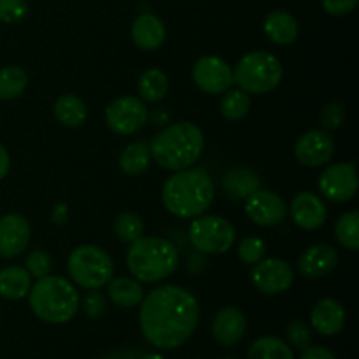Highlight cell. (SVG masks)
I'll return each mask as SVG.
<instances>
[{
	"label": "cell",
	"mask_w": 359,
	"mask_h": 359,
	"mask_svg": "<svg viewBox=\"0 0 359 359\" xmlns=\"http://www.w3.org/2000/svg\"><path fill=\"white\" fill-rule=\"evenodd\" d=\"M126 266L139 283H161L177 270L179 251L163 237H140L130 244Z\"/></svg>",
	"instance_id": "cell-5"
},
{
	"label": "cell",
	"mask_w": 359,
	"mask_h": 359,
	"mask_svg": "<svg viewBox=\"0 0 359 359\" xmlns=\"http://www.w3.org/2000/svg\"><path fill=\"white\" fill-rule=\"evenodd\" d=\"M107 297L114 305L121 309H132L140 305L144 290L140 283L132 277H116L107 283Z\"/></svg>",
	"instance_id": "cell-23"
},
{
	"label": "cell",
	"mask_w": 359,
	"mask_h": 359,
	"mask_svg": "<svg viewBox=\"0 0 359 359\" xmlns=\"http://www.w3.org/2000/svg\"><path fill=\"white\" fill-rule=\"evenodd\" d=\"M290 214L298 228L314 231L325 224L326 217H328V209L321 196L312 191H300L291 200Z\"/></svg>",
	"instance_id": "cell-16"
},
{
	"label": "cell",
	"mask_w": 359,
	"mask_h": 359,
	"mask_svg": "<svg viewBox=\"0 0 359 359\" xmlns=\"http://www.w3.org/2000/svg\"><path fill=\"white\" fill-rule=\"evenodd\" d=\"M28 14L25 0H0V21L7 25H16L23 21Z\"/></svg>",
	"instance_id": "cell-36"
},
{
	"label": "cell",
	"mask_w": 359,
	"mask_h": 359,
	"mask_svg": "<svg viewBox=\"0 0 359 359\" xmlns=\"http://www.w3.org/2000/svg\"><path fill=\"white\" fill-rule=\"evenodd\" d=\"M137 91L140 95V100L156 104L163 100L168 93V77L160 69H147L142 72L137 83Z\"/></svg>",
	"instance_id": "cell-27"
},
{
	"label": "cell",
	"mask_w": 359,
	"mask_h": 359,
	"mask_svg": "<svg viewBox=\"0 0 359 359\" xmlns=\"http://www.w3.org/2000/svg\"><path fill=\"white\" fill-rule=\"evenodd\" d=\"M335 237L342 248L356 252L359 249V212L349 210L335 223Z\"/></svg>",
	"instance_id": "cell-31"
},
{
	"label": "cell",
	"mask_w": 359,
	"mask_h": 359,
	"mask_svg": "<svg viewBox=\"0 0 359 359\" xmlns=\"http://www.w3.org/2000/svg\"><path fill=\"white\" fill-rule=\"evenodd\" d=\"M311 323L318 333L333 337L346 326V309L335 298H321L312 307Z\"/></svg>",
	"instance_id": "cell-20"
},
{
	"label": "cell",
	"mask_w": 359,
	"mask_h": 359,
	"mask_svg": "<svg viewBox=\"0 0 359 359\" xmlns=\"http://www.w3.org/2000/svg\"><path fill=\"white\" fill-rule=\"evenodd\" d=\"M258 188H262V181L251 168H233L223 177V191L231 200H245Z\"/></svg>",
	"instance_id": "cell-22"
},
{
	"label": "cell",
	"mask_w": 359,
	"mask_h": 359,
	"mask_svg": "<svg viewBox=\"0 0 359 359\" xmlns=\"http://www.w3.org/2000/svg\"><path fill=\"white\" fill-rule=\"evenodd\" d=\"M81 309H83L86 318L100 319L107 312V298L98 290H88L83 302H81Z\"/></svg>",
	"instance_id": "cell-35"
},
{
	"label": "cell",
	"mask_w": 359,
	"mask_h": 359,
	"mask_svg": "<svg viewBox=\"0 0 359 359\" xmlns=\"http://www.w3.org/2000/svg\"><path fill=\"white\" fill-rule=\"evenodd\" d=\"M284 76L283 63L269 51H251L233 69V84L249 95H265L276 90Z\"/></svg>",
	"instance_id": "cell-6"
},
{
	"label": "cell",
	"mask_w": 359,
	"mask_h": 359,
	"mask_svg": "<svg viewBox=\"0 0 359 359\" xmlns=\"http://www.w3.org/2000/svg\"><path fill=\"white\" fill-rule=\"evenodd\" d=\"M198 321V300L186 287L165 284L140 302V332L156 349L172 351L186 344L195 333Z\"/></svg>",
	"instance_id": "cell-1"
},
{
	"label": "cell",
	"mask_w": 359,
	"mask_h": 359,
	"mask_svg": "<svg viewBox=\"0 0 359 359\" xmlns=\"http://www.w3.org/2000/svg\"><path fill=\"white\" fill-rule=\"evenodd\" d=\"M193 83L207 95H223L233 86V69L219 56H202L191 70Z\"/></svg>",
	"instance_id": "cell-11"
},
{
	"label": "cell",
	"mask_w": 359,
	"mask_h": 359,
	"mask_svg": "<svg viewBox=\"0 0 359 359\" xmlns=\"http://www.w3.org/2000/svg\"><path fill=\"white\" fill-rule=\"evenodd\" d=\"M263 32L277 46L293 44L300 34L298 21L287 11H272L263 21Z\"/></svg>",
	"instance_id": "cell-21"
},
{
	"label": "cell",
	"mask_w": 359,
	"mask_h": 359,
	"mask_svg": "<svg viewBox=\"0 0 359 359\" xmlns=\"http://www.w3.org/2000/svg\"><path fill=\"white\" fill-rule=\"evenodd\" d=\"M286 335L291 346L297 347V349L300 351L307 349L312 342L311 328H309L304 321H300V319H294V321H291L290 325H287Z\"/></svg>",
	"instance_id": "cell-37"
},
{
	"label": "cell",
	"mask_w": 359,
	"mask_h": 359,
	"mask_svg": "<svg viewBox=\"0 0 359 359\" xmlns=\"http://www.w3.org/2000/svg\"><path fill=\"white\" fill-rule=\"evenodd\" d=\"M335 153V142L326 130H309L294 144V156L298 163L309 168L328 165Z\"/></svg>",
	"instance_id": "cell-14"
},
{
	"label": "cell",
	"mask_w": 359,
	"mask_h": 359,
	"mask_svg": "<svg viewBox=\"0 0 359 359\" xmlns=\"http://www.w3.org/2000/svg\"><path fill=\"white\" fill-rule=\"evenodd\" d=\"M28 86V76L21 67L11 65L0 69V100H14Z\"/></svg>",
	"instance_id": "cell-29"
},
{
	"label": "cell",
	"mask_w": 359,
	"mask_h": 359,
	"mask_svg": "<svg viewBox=\"0 0 359 359\" xmlns=\"http://www.w3.org/2000/svg\"><path fill=\"white\" fill-rule=\"evenodd\" d=\"M137 359H165V358L158 353H149V354H144V356H139Z\"/></svg>",
	"instance_id": "cell-45"
},
{
	"label": "cell",
	"mask_w": 359,
	"mask_h": 359,
	"mask_svg": "<svg viewBox=\"0 0 359 359\" xmlns=\"http://www.w3.org/2000/svg\"><path fill=\"white\" fill-rule=\"evenodd\" d=\"M248 330V319L238 307L228 305L221 309L216 314L212 323V337L217 344L224 347L237 346L245 335Z\"/></svg>",
	"instance_id": "cell-18"
},
{
	"label": "cell",
	"mask_w": 359,
	"mask_h": 359,
	"mask_svg": "<svg viewBox=\"0 0 359 359\" xmlns=\"http://www.w3.org/2000/svg\"><path fill=\"white\" fill-rule=\"evenodd\" d=\"M321 125L325 130H337L342 126L344 119H346V107L340 102H330L323 107L321 111Z\"/></svg>",
	"instance_id": "cell-38"
},
{
	"label": "cell",
	"mask_w": 359,
	"mask_h": 359,
	"mask_svg": "<svg viewBox=\"0 0 359 359\" xmlns=\"http://www.w3.org/2000/svg\"><path fill=\"white\" fill-rule=\"evenodd\" d=\"M219 109L221 114L226 119H230V121H241V119H244L249 114L251 97L244 90H241V88H237V90H231L230 88V90L223 93Z\"/></svg>",
	"instance_id": "cell-30"
},
{
	"label": "cell",
	"mask_w": 359,
	"mask_h": 359,
	"mask_svg": "<svg viewBox=\"0 0 359 359\" xmlns=\"http://www.w3.org/2000/svg\"><path fill=\"white\" fill-rule=\"evenodd\" d=\"M323 9L332 16H344L356 9L358 0H321Z\"/></svg>",
	"instance_id": "cell-39"
},
{
	"label": "cell",
	"mask_w": 359,
	"mask_h": 359,
	"mask_svg": "<svg viewBox=\"0 0 359 359\" xmlns=\"http://www.w3.org/2000/svg\"><path fill=\"white\" fill-rule=\"evenodd\" d=\"M112 228H114L116 237L125 244H133L146 233L144 221L133 212H121L119 216H116Z\"/></svg>",
	"instance_id": "cell-32"
},
{
	"label": "cell",
	"mask_w": 359,
	"mask_h": 359,
	"mask_svg": "<svg viewBox=\"0 0 359 359\" xmlns=\"http://www.w3.org/2000/svg\"><path fill=\"white\" fill-rule=\"evenodd\" d=\"M294 283V272L286 259L263 258L251 270V284L265 294H280Z\"/></svg>",
	"instance_id": "cell-12"
},
{
	"label": "cell",
	"mask_w": 359,
	"mask_h": 359,
	"mask_svg": "<svg viewBox=\"0 0 359 359\" xmlns=\"http://www.w3.org/2000/svg\"><path fill=\"white\" fill-rule=\"evenodd\" d=\"M216 196L212 177L202 168L177 170L165 181L161 202L165 209L181 219H195L209 210Z\"/></svg>",
	"instance_id": "cell-2"
},
{
	"label": "cell",
	"mask_w": 359,
	"mask_h": 359,
	"mask_svg": "<svg viewBox=\"0 0 359 359\" xmlns=\"http://www.w3.org/2000/svg\"><path fill=\"white\" fill-rule=\"evenodd\" d=\"M32 238V226L27 217L11 212L0 217V256L18 258L27 251Z\"/></svg>",
	"instance_id": "cell-15"
},
{
	"label": "cell",
	"mask_w": 359,
	"mask_h": 359,
	"mask_svg": "<svg viewBox=\"0 0 359 359\" xmlns=\"http://www.w3.org/2000/svg\"><path fill=\"white\" fill-rule=\"evenodd\" d=\"M151 160L153 158H151L149 144L135 140V142H130L128 146L123 147L118 163L126 175H142L149 168Z\"/></svg>",
	"instance_id": "cell-26"
},
{
	"label": "cell",
	"mask_w": 359,
	"mask_h": 359,
	"mask_svg": "<svg viewBox=\"0 0 359 359\" xmlns=\"http://www.w3.org/2000/svg\"><path fill=\"white\" fill-rule=\"evenodd\" d=\"M32 287V276L23 266H6L0 270V297L21 300Z\"/></svg>",
	"instance_id": "cell-25"
},
{
	"label": "cell",
	"mask_w": 359,
	"mask_h": 359,
	"mask_svg": "<svg viewBox=\"0 0 359 359\" xmlns=\"http://www.w3.org/2000/svg\"><path fill=\"white\" fill-rule=\"evenodd\" d=\"M147 119H149L154 126H167L168 123H170V116H168V112H165L163 109H154L153 112L147 114Z\"/></svg>",
	"instance_id": "cell-41"
},
{
	"label": "cell",
	"mask_w": 359,
	"mask_h": 359,
	"mask_svg": "<svg viewBox=\"0 0 359 359\" xmlns=\"http://www.w3.org/2000/svg\"><path fill=\"white\" fill-rule=\"evenodd\" d=\"M339 263V252L328 244H314L298 256V272L307 279H321L332 273Z\"/></svg>",
	"instance_id": "cell-17"
},
{
	"label": "cell",
	"mask_w": 359,
	"mask_h": 359,
	"mask_svg": "<svg viewBox=\"0 0 359 359\" xmlns=\"http://www.w3.org/2000/svg\"><path fill=\"white\" fill-rule=\"evenodd\" d=\"M319 191L326 200L333 203L349 202L356 196L359 179L356 165L351 163H335L330 165L319 175Z\"/></svg>",
	"instance_id": "cell-10"
},
{
	"label": "cell",
	"mask_w": 359,
	"mask_h": 359,
	"mask_svg": "<svg viewBox=\"0 0 359 359\" xmlns=\"http://www.w3.org/2000/svg\"><path fill=\"white\" fill-rule=\"evenodd\" d=\"M249 359H294L293 351L277 337H259L249 347Z\"/></svg>",
	"instance_id": "cell-28"
},
{
	"label": "cell",
	"mask_w": 359,
	"mask_h": 359,
	"mask_svg": "<svg viewBox=\"0 0 359 359\" xmlns=\"http://www.w3.org/2000/svg\"><path fill=\"white\" fill-rule=\"evenodd\" d=\"M27 297L32 312L49 325L69 323L79 311V293L65 277L49 273L37 279Z\"/></svg>",
	"instance_id": "cell-4"
},
{
	"label": "cell",
	"mask_w": 359,
	"mask_h": 359,
	"mask_svg": "<svg viewBox=\"0 0 359 359\" xmlns=\"http://www.w3.org/2000/svg\"><path fill=\"white\" fill-rule=\"evenodd\" d=\"M266 245L259 237H245L238 245V258L244 265H256L259 259L265 258Z\"/></svg>",
	"instance_id": "cell-34"
},
{
	"label": "cell",
	"mask_w": 359,
	"mask_h": 359,
	"mask_svg": "<svg viewBox=\"0 0 359 359\" xmlns=\"http://www.w3.org/2000/svg\"><path fill=\"white\" fill-rule=\"evenodd\" d=\"M25 269L35 279H42V277L49 276L53 269V259L44 249H34L25 258Z\"/></svg>",
	"instance_id": "cell-33"
},
{
	"label": "cell",
	"mask_w": 359,
	"mask_h": 359,
	"mask_svg": "<svg viewBox=\"0 0 359 359\" xmlns=\"http://www.w3.org/2000/svg\"><path fill=\"white\" fill-rule=\"evenodd\" d=\"M221 359H238V358H235V356H224V358H221Z\"/></svg>",
	"instance_id": "cell-46"
},
{
	"label": "cell",
	"mask_w": 359,
	"mask_h": 359,
	"mask_svg": "<svg viewBox=\"0 0 359 359\" xmlns=\"http://www.w3.org/2000/svg\"><path fill=\"white\" fill-rule=\"evenodd\" d=\"M70 279L84 290H100L114 276L112 258L98 245L84 244L74 249L67 262Z\"/></svg>",
	"instance_id": "cell-7"
},
{
	"label": "cell",
	"mask_w": 359,
	"mask_h": 359,
	"mask_svg": "<svg viewBox=\"0 0 359 359\" xmlns=\"http://www.w3.org/2000/svg\"><path fill=\"white\" fill-rule=\"evenodd\" d=\"M147 114L149 111L140 98L125 95L107 105L105 123L116 135H133L146 125Z\"/></svg>",
	"instance_id": "cell-9"
},
{
	"label": "cell",
	"mask_w": 359,
	"mask_h": 359,
	"mask_svg": "<svg viewBox=\"0 0 359 359\" xmlns=\"http://www.w3.org/2000/svg\"><path fill=\"white\" fill-rule=\"evenodd\" d=\"M55 118L60 125L67 126V128H79L84 125L88 118V107L81 97L74 93L62 95L58 100L55 102Z\"/></svg>",
	"instance_id": "cell-24"
},
{
	"label": "cell",
	"mask_w": 359,
	"mask_h": 359,
	"mask_svg": "<svg viewBox=\"0 0 359 359\" xmlns=\"http://www.w3.org/2000/svg\"><path fill=\"white\" fill-rule=\"evenodd\" d=\"M130 35H132L133 44L139 49L154 51V49L163 46L165 37H167V28L156 14L142 13L132 21Z\"/></svg>",
	"instance_id": "cell-19"
},
{
	"label": "cell",
	"mask_w": 359,
	"mask_h": 359,
	"mask_svg": "<svg viewBox=\"0 0 359 359\" xmlns=\"http://www.w3.org/2000/svg\"><path fill=\"white\" fill-rule=\"evenodd\" d=\"M69 217V207L65 203H56L51 210V221L55 224H63Z\"/></svg>",
	"instance_id": "cell-42"
},
{
	"label": "cell",
	"mask_w": 359,
	"mask_h": 359,
	"mask_svg": "<svg viewBox=\"0 0 359 359\" xmlns=\"http://www.w3.org/2000/svg\"><path fill=\"white\" fill-rule=\"evenodd\" d=\"M300 359H337L335 354L332 353L326 347H311L309 346L307 349H304V354H302Z\"/></svg>",
	"instance_id": "cell-40"
},
{
	"label": "cell",
	"mask_w": 359,
	"mask_h": 359,
	"mask_svg": "<svg viewBox=\"0 0 359 359\" xmlns=\"http://www.w3.org/2000/svg\"><path fill=\"white\" fill-rule=\"evenodd\" d=\"M9 168H11V158L9 153H7L6 147L0 144V181L9 174Z\"/></svg>",
	"instance_id": "cell-43"
},
{
	"label": "cell",
	"mask_w": 359,
	"mask_h": 359,
	"mask_svg": "<svg viewBox=\"0 0 359 359\" xmlns=\"http://www.w3.org/2000/svg\"><path fill=\"white\" fill-rule=\"evenodd\" d=\"M188 238L200 255H224L235 244V228L224 217L202 214L189 224Z\"/></svg>",
	"instance_id": "cell-8"
},
{
	"label": "cell",
	"mask_w": 359,
	"mask_h": 359,
	"mask_svg": "<svg viewBox=\"0 0 359 359\" xmlns=\"http://www.w3.org/2000/svg\"><path fill=\"white\" fill-rule=\"evenodd\" d=\"M139 354L135 351H118V353H112L109 356H105L104 359H137Z\"/></svg>",
	"instance_id": "cell-44"
},
{
	"label": "cell",
	"mask_w": 359,
	"mask_h": 359,
	"mask_svg": "<svg viewBox=\"0 0 359 359\" xmlns=\"http://www.w3.org/2000/svg\"><path fill=\"white\" fill-rule=\"evenodd\" d=\"M205 137L202 128L191 121H179L163 126L149 144L151 158L170 172L184 170L202 156Z\"/></svg>",
	"instance_id": "cell-3"
},
{
	"label": "cell",
	"mask_w": 359,
	"mask_h": 359,
	"mask_svg": "<svg viewBox=\"0 0 359 359\" xmlns=\"http://www.w3.org/2000/svg\"><path fill=\"white\" fill-rule=\"evenodd\" d=\"M245 214L258 226H277L287 216V205L280 195L270 189L258 188L245 198Z\"/></svg>",
	"instance_id": "cell-13"
}]
</instances>
